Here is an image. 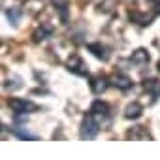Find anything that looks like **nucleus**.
<instances>
[{
    "instance_id": "f257e3e1",
    "label": "nucleus",
    "mask_w": 160,
    "mask_h": 160,
    "mask_svg": "<svg viewBox=\"0 0 160 160\" xmlns=\"http://www.w3.org/2000/svg\"><path fill=\"white\" fill-rule=\"evenodd\" d=\"M96 134H98V121L92 115H87L85 121H83V126H81V138L83 139H92Z\"/></svg>"
},
{
    "instance_id": "f03ea898",
    "label": "nucleus",
    "mask_w": 160,
    "mask_h": 160,
    "mask_svg": "<svg viewBox=\"0 0 160 160\" xmlns=\"http://www.w3.org/2000/svg\"><path fill=\"white\" fill-rule=\"evenodd\" d=\"M10 106H12V109L15 113H27V111L36 109V106L30 100H21V98H12L10 100Z\"/></svg>"
},
{
    "instance_id": "7ed1b4c3",
    "label": "nucleus",
    "mask_w": 160,
    "mask_h": 160,
    "mask_svg": "<svg viewBox=\"0 0 160 160\" xmlns=\"http://www.w3.org/2000/svg\"><path fill=\"white\" fill-rule=\"evenodd\" d=\"M108 113H109V108H108V104H104V102H100V100H96V102L92 104L91 115H92L96 121H100V119L108 117Z\"/></svg>"
},
{
    "instance_id": "20e7f679",
    "label": "nucleus",
    "mask_w": 160,
    "mask_h": 160,
    "mask_svg": "<svg viewBox=\"0 0 160 160\" xmlns=\"http://www.w3.org/2000/svg\"><path fill=\"white\" fill-rule=\"evenodd\" d=\"M68 66H70V70L73 72V73H79V75H87V66H85V62L79 58V57H72L70 58V62H68Z\"/></svg>"
},
{
    "instance_id": "39448f33",
    "label": "nucleus",
    "mask_w": 160,
    "mask_h": 160,
    "mask_svg": "<svg viewBox=\"0 0 160 160\" xmlns=\"http://www.w3.org/2000/svg\"><path fill=\"white\" fill-rule=\"evenodd\" d=\"M113 85H115V87H119V89H122V91H126V89H130V87H132V81H130L126 75L117 73V75H113Z\"/></svg>"
},
{
    "instance_id": "423d86ee",
    "label": "nucleus",
    "mask_w": 160,
    "mask_h": 160,
    "mask_svg": "<svg viewBox=\"0 0 160 160\" xmlns=\"http://www.w3.org/2000/svg\"><path fill=\"white\" fill-rule=\"evenodd\" d=\"M51 34H53V28H51L49 25H42V27L34 32V40H36V42H42V40H47Z\"/></svg>"
},
{
    "instance_id": "0eeeda50",
    "label": "nucleus",
    "mask_w": 160,
    "mask_h": 160,
    "mask_svg": "<svg viewBox=\"0 0 160 160\" xmlns=\"http://www.w3.org/2000/svg\"><path fill=\"white\" fill-rule=\"evenodd\" d=\"M132 62L138 64V66L147 64V62H149V55H147V51H145V49H138V51H134V53H132Z\"/></svg>"
},
{
    "instance_id": "6e6552de",
    "label": "nucleus",
    "mask_w": 160,
    "mask_h": 160,
    "mask_svg": "<svg viewBox=\"0 0 160 160\" xmlns=\"http://www.w3.org/2000/svg\"><path fill=\"white\" fill-rule=\"evenodd\" d=\"M91 89L96 92V94H100V92H104L106 89H108V81L104 77H96V79H92V83H91Z\"/></svg>"
},
{
    "instance_id": "1a4fd4ad",
    "label": "nucleus",
    "mask_w": 160,
    "mask_h": 160,
    "mask_svg": "<svg viewBox=\"0 0 160 160\" xmlns=\"http://www.w3.org/2000/svg\"><path fill=\"white\" fill-rule=\"evenodd\" d=\"M141 111H143V108H141L138 102H134V104H130V106L126 108V119H138V117L141 115Z\"/></svg>"
},
{
    "instance_id": "9d476101",
    "label": "nucleus",
    "mask_w": 160,
    "mask_h": 160,
    "mask_svg": "<svg viewBox=\"0 0 160 160\" xmlns=\"http://www.w3.org/2000/svg\"><path fill=\"white\" fill-rule=\"evenodd\" d=\"M89 51H92L94 57H98V58H102V60H108V58H109V55L106 53V49H104L100 43H91V45H89Z\"/></svg>"
},
{
    "instance_id": "9b49d317",
    "label": "nucleus",
    "mask_w": 160,
    "mask_h": 160,
    "mask_svg": "<svg viewBox=\"0 0 160 160\" xmlns=\"http://www.w3.org/2000/svg\"><path fill=\"white\" fill-rule=\"evenodd\" d=\"M145 89L156 98L160 96V81H156V79H149V81H145Z\"/></svg>"
},
{
    "instance_id": "f8f14e48",
    "label": "nucleus",
    "mask_w": 160,
    "mask_h": 160,
    "mask_svg": "<svg viewBox=\"0 0 160 160\" xmlns=\"http://www.w3.org/2000/svg\"><path fill=\"white\" fill-rule=\"evenodd\" d=\"M6 15H8V19H10L12 23H19V19H21V12H19L17 8L8 10V12H6Z\"/></svg>"
},
{
    "instance_id": "ddd939ff",
    "label": "nucleus",
    "mask_w": 160,
    "mask_h": 160,
    "mask_svg": "<svg viewBox=\"0 0 160 160\" xmlns=\"http://www.w3.org/2000/svg\"><path fill=\"white\" fill-rule=\"evenodd\" d=\"M156 12L160 13V2H156Z\"/></svg>"
},
{
    "instance_id": "4468645a",
    "label": "nucleus",
    "mask_w": 160,
    "mask_h": 160,
    "mask_svg": "<svg viewBox=\"0 0 160 160\" xmlns=\"http://www.w3.org/2000/svg\"><path fill=\"white\" fill-rule=\"evenodd\" d=\"M158 70H160V62H158Z\"/></svg>"
}]
</instances>
